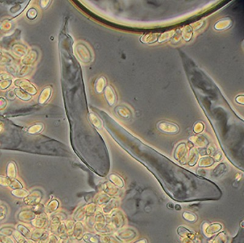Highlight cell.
Segmentation results:
<instances>
[{"instance_id": "1", "label": "cell", "mask_w": 244, "mask_h": 243, "mask_svg": "<svg viewBox=\"0 0 244 243\" xmlns=\"http://www.w3.org/2000/svg\"><path fill=\"white\" fill-rule=\"evenodd\" d=\"M75 52L79 61L88 63L91 61V54L88 47L83 43H78L75 47Z\"/></svg>"}, {"instance_id": "2", "label": "cell", "mask_w": 244, "mask_h": 243, "mask_svg": "<svg viewBox=\"0 0 244 243\" xmlns=\"http://www.w3.org/2000/svg\"><path fill=\"white\" fill-rule=\"evenodd\" d=\"M15 85L17 88L24 91L27 94L30 95H35L37 94V90L35 86L32 84L29 80L26 79H17L15 81Z\"/></svg>"}, {"instance_id": "3", "label": "cell", "mask_w": 244, "mask_h": 243, "mask_svg": "<svg viewBox=\"0 0 244 243\" xmlns=\"http://www.w3.org/2000/svg\"><path fill=\"white\" fill-rule=\"evenodd\" d=\"M42 198V193L38 190H34L24 199V203L27 205L34 207L37 205Z\"/></svg>"}, {"instance_id": "4", "label": "cell", "mask_w": 244, "mask_h": 243, "mask_svg": "<svg viewBox=\"0 0 244 243\" xmlns=\"http://www.w3.org/2000/svg\"><path fill=\"white\" fill-rule=\"evenodd\" d=\"M12 83V78L8 74L2 73L0 74V90H4L9 88Z\"/></svg>"}, {"instance_id": "5", "label": "cell", "mask_w": 244, "mask_h": 243, "mask_svg": "<svg viewBox=\"0 0 244 243\" xmlns=\"http://www.w3.org/2000/svg\"><path fill=\"white\" fill-rule=\"evenodd\" d=\"M37 57V53L35 50H31L23 57L22 64L25 66H30L35 62Z\"/></svg>"}, {"instance_id": "6", "label": "cell", "mask_w": 244, "mask_h": 243, "mask_svg": "<svg viewBox=\"0 0 244 243\" xmlns=\"http://www.w3.org/2000/svg\"><path fill=\"white\" fill-rule=\"evenodd\" d=\"M17 175V165L13 161H11L6 166V178L10 179H16Z\"/></svg>"}, {"instance_id": "7", "label": "cell", "mask_w": 244, "mask_h": 243, "mask_svg": "<svg viewBox=\"0 0 244 243\" xmlns=\"http://www.w3.org/2000/svg\"><path fill=\"white\" fill-rule=\"evenodd\" d=\"M52 94V88L50 87H45L41 92V94L39 97V103L40 104H45L49 100V97H51Z\"/></svg>"}, {"instance_id": "8", "label": "cell", "mask_w": 244, "mask_h": 243, "mask_svg": "<svg viewBox=\"0 0 244 243\" xmlns=\"http://www.w3.org/2000/svg\"><path fill=\"white\" fill-rule=\"evenodd\" d=\"M14 93H15L16 97H17L18 98L22 99V100H23V101H26V102L29 101V100H30L31 98H32V97L30 96V95L28 94L27 93H26L25 92H24V91H22V90H20L17 87L15 88V89L14 90Z\"/></svg>"}, {"instance_id": "9", "label": "cell", "mask_w": 244, "mask_h": 243, "mask_svg": "<svg viewBox=\"0 0 244 243\" xmlns=\"http://www.w3.org/2000/svg\"><path fill=\"white\" fill-rule=\"evenodd\" d=\"M12 50L15 55H17L18 57H24L27 54L26 48L21 44H16L15 46H14Z\"/></svg>"}, {"instance_id": "10", "label": "cell", "mask_w": 244, "mask_h": 243, "mask_svg": "<svg viewBox=\"0 0 244 243\" xmlns=\"http://www.w3.org/2000/svg\"><path fill=\"white\" fill-rule=\"evenodd\" d=\"M12 195L14 197H17V198H23L24 199L27 195H29V192L27 191V190H24V188H22V189H17V190H12Z\"/></svg>"}, {"instance_id": "11", "label": "cell", "mask_w": 244, "mask_h": 243, "mask_svg": "<svg viewBox=\"0 0 244 243\" xmlns=\"http://www.w3.org/2000/svg\"><path fill=\"white\" fill-rule=\"evenodd\" d=\"M59 205H60V203H59L58 199H52V200H50L48 203V204H47L46 210L49 213L53 212H54V211H56L57 210H58V207H59Z\"/></svg>"}, {"instance_id": "12", "label": "cell", "mask_w": 244, "mask_h": 243, "mask_svg": "<svg viewBox=\"0 0 244 243\" xmlns=\"http://www.w3.org/2000/svg\"><path fill=\"white\" fill-rule=\"evenodd\" d=\"M43 128H44V125L42 123H36L31 127H29L27 132L31 135H35V134L41 132Z\"/></svg>"}, {"instance_id": "13", "label": "cell", "mask_w": 244, "mask_h": 243, "mask_svg": "<svg viewBox=\"0 0 244 243\" xmlns=\"http://www.w3.org/2000/svg\"><path fill=\"white\" fill-rule=\"evenodd\" d=\"M11 189L13 190H17V189H22L23 188V185L17 179H11L10 181V185L9 186Z\"/></svg>"}, {"instance_id": "14", "label": "cell", "mask_w": 244, "mask_h": 243, "mask_svg": "<svg viewBox=\"0 0 244 243\" xmlns=\"http://www.w3.org/2000/svg\"><path fill=\"white\" fill-rule=\"evenodd\" d=\"M8 213V207L5 204H0V220L5 219Z\"/></svg>"}, {"instance_id": "15", "label": "cell", "mask_w": 244, "mask_h": 243, "mask_svg": "<svg viewBox=\"0 0 244 243\" xmlns=\"http://www.w3.org/2000/svg\"><path fill=\"white\" fill-rule=\"evenodd\" d=\"M11 179L6 178V177L0 175V186L2 187H9L10 185Z\"/></svg>"}, {"instance_id": "16", "label": "cell", "mask_w": 244, "mask_h": 243, "mask_svg": "<svg viewBox=\"0 0 244 243\" xmlns=\"http://www.w3.org/2000/svg\"><path fill=\"white\" fill-rule=\"evenodd\" d=\"M37 10L34 8L30 9V10L28 11V12H27V17H28V18H29V19H35V18L37 17Z\"/></svg>"}, {"instance_id": "17", "label": "cell", "mask_w": 244, "mask_h": 243, "mask_svg": "<svg viewBox=\"0 0 244 243\" xmlns=\"http://www.w3.org/2000/svg\"><path fill=\"white\" fill-rule=\"evenodd\" d=\"M7 105V101L3 97H0V110H3Z\"/></svg>"}, {"instance_id": "18", "label": "cell", "mask_w": 244, "mask_h": 243, "mask_svg": "<svg viewBox=\"0 0 244 243\" xmlns=\"http://www.w3.org/2000/svg\"><path fill=\"white\" fill-rule=\"evenodd\" d=\"M105 79L103 80V82H102V84H100V82L97 80V84H96V90H97V92L100 93V92H102V90H103L104 86H105Z\"/></svg>"}, {"instance_id": "19", "label": "cell", "mask_w": 244, "mask_h": 243, "mask_svg": "<svg viewBox=\"0 0 244 243\" xmlns=\"http://www.w3.org/2000/svg\"><path fill=\"white\" fill-rule=\"evenodd\" d=\"M7 60H8L7 57L4 56L2 52H0V63L3 64V63L7 62Z\"/></svg>"}]
</instances>
